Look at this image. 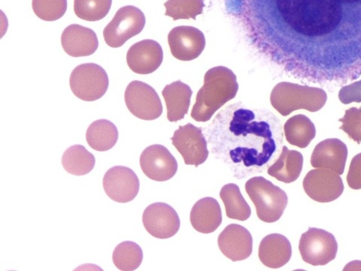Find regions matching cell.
Segmentation results:
<instances>
[{"mask_svg": "<svg viewBox=\"0 0 361 271\" xmlns=\"http://www.w3.org/2000/svg\"><path fill=\"white\" fill-rule=\"evenodd\" d=\"M61 44L64 52L73 58L92 55L99 47L95 32L78 25H71L63 30Z\"/></svg>", "mask_w": 361, "mask_h": 271, "instance_id": "obj_19", "label": "cell"}, {"mask_svg": "<svg viewBox=\"0 0 361 271\" xmlns=\"http://www.w3.org/2000/svg\"><path fill=\"white\" fill-rule=\"evenodd\" d=\"M173 145L182 155L185 164L197 167L204 163L209 156L207 142L202 129L192 124L180 126L171 138Z\"/></svg>", "mask_w": 361, "mask_h": 271, "instance_id": "obj_11", "label": "cell"}, {"mask_svg": "<svg viewBox=\"0 0 361 271\" xmlns=\"http://www.w3.org/2000/svg\"><path fill=\"white\" fill-rule=\"evenodd\" d=\"M165 16L174 20L180 19H194L202 13L205 7L203 0H168L164 4Z\"/></svg>", "mask_w": 361, "mask_h": 271, "instance_id": "obj_30", "label": "cell"}, {"mask_svg": "<svg viewBox=\"0 0 361 271\" xmlns=\"http://www.w3.org/2000/svg\"><path fill=\"white\" fill-rule=\"evenodd\" d=\"M109 84V77L104 68L93 63L76 66L70 78L75 96L87 102L96 101L104 96Z\"/></svg>", "mask_w": 361, "mask_h": 271, "instance_id": "obj_6", "label": "cell"}, {"mask_svg": "<svg viewBox=\"0 0 361 271\" xmlns=\"http://www.w3.org/2000/svg\"><path fill=\"white\" fill-rule=\"evenodd\" d=\"M307 195L319 203H330L343 193L344 184L340 175L330 169L319 168L310 171L302 183Z\"/></svg>", "mask_w": 361, "mask_h": 271, "instance_id": "obj_10", "label": "cell"}, {"mask_svg": "<svg viewBox=\"0 0 361 271\" xmlns=\"http://www.w3.org/2000/svg\"><path fill=\"white\" fill-rule=\"evenodd\" d=\"M343 123L340 127L348 137L357 144L361 143V107H352L345 111L343 118L338 120Z\"/></svg>", "mask_w": 361, "mask_h": 271, "instance_id": "obj_32", "label": "cell"}, {"mask_svg": "<svg viewBox=\"0 0 361 271\" xmlns=\"http://www.w3.org/2000/svg\"><path fill=\"white\" fill-rule=\"evenodd\" d=\"M222 222V212L219 202L212 198L198 200L190 212V223L202 234L216 231Z\"/></svg>", "mask_w": 361, "mask_h": 271, "instance_id": "obj_21", "label": "cell"}, {"mask_svg": "<svg viewBox=\"0 0 361 271\" xmlns=\"http://www.w3.org/2000/svg\"><path fill=\"white\" fill-rule=\"evenodd\" d=\"M248 29L256 49L287 74L314 83L361 76V0H270Z\"/></svg>", "mask_w": 361, "mask_h": 271, "instance_id": "obj_1", "label": "cell"}, {"mask_svg": "<svg viewBox=\"0 0 361 271\" xmlns=\"http://www.w3.org/2000/svg\"><path fill=\"white\" fill-rule=\"evenodd\" d=\"M259 258L269 268H280L286 265L292 255V248L286 236L272 234L264 237L259 246Z\"/></svg>", "mask_w": 361, "mask_h": 271, "instance_id": "obj_20", "label": "cell"}, {"mask_svg": "<svg viewBox=\"0 0 361 271\" xmlns=\"http://www.w3.org/2000/svg\"><path fill=\"white\" fill-rule=\"evenodd\" d=\"M238 90L236 76L231 70L221 66L212 68L197 93L192 119L198 122L209 121L214 113L235 97Z\"/></svg>", "mask_w": 361, "mask_h": 271, "instance_id": "obj_3", "label": "cell"}, {"mask_svg": "<svg viewBox=\"0 0 361 271\" xmlns=\"http://www.w3.org/2000/svg\"><path fill=\"white\" fill-rule=\"evenodd\" d=\"M145 25L142 11L135 6H123L104 30L106 43L111 48H120L128 40L140 34Z\"/></svg>", "mask_w": 361, "mask_h": 271, "instance_id": "obj_7", "label": "cell"}, {"mask_svg": "<svg viewBox=\"0 0 361 271\" xmlns=\"http://www.w3.org/2000/svg\"><path fill=\"white\" fill-rule=\"evenodd\" d=\"M113 263L122 271L137 270L142 264L143 252L142 248L132 241L118 244L112 255Z\"/></svg>", "mask_w": 361, "mask_h": 271, "instance_id": "obj_28", "label": "cell"}, {"mask_svg": "<svg viewBox=\"0 0 361 271\" xmlns=\"http://www.w3.org/2000/svg\"><path fill=\"white\" fill-rule=\"evenodd\" d=\"M126 103L132 114L142 120L152 121L162 115L160 97L149 85L140 81L131 82L126 90Z\"/></svg>", "mask_w": 361, "mask_h": 271, "instance_id": "obj_9", "label": "cell"}, {"mask_svg": "<svg viewBox=\"0 0 361 271\" xmlns=\"http://www.w3.org/2000/svg\"><path fill=\"white\" fill-rule=\"evenodd\" d=\"M144 227L158 239H168L177 234L180 219L176 211L165 203H154L147 207L142 216Z\"/></svg>", "mask_w": 361, "mask_h": 271, "instance_id": "obj_12", "label": "cell"}, {"mask_svg": "<svg viewBox=\"0 0 361 271\" xmlns=\"http://www.w3.org/2000/svg\"><path fill=\"white\" fill-rule=\"evenodd\" d=\"M299 250L305 263L313 266H323L335 259L338 244L331 233L310 228L301 236Z\"/></svg>", "mask_w": 361, "mask_h": 271, "instance_id": "obj_8", "label": "cell"}, {"mask_svg": "<svg viewBox=\"0 0 361 271\" xmlns=\"http://www.w3.org/2000/svg\"><path fill=\"white\" fill-rule=\"evenodd\" d=\"M327 95L319 88L280 83L273 89L271 104L282 116H288L296 110L311 112L321 110L326 104Z\"/></svg>", "mask_w": 361, "mask_h": 271, "instance_id": "obj_4", "label": "cell"}, {"mask_svg": "<svg viewBox=\"0 0 361 271\" xmlns=\"http://www.w3.org/2000/svg\"><path fill=\"white\" fill-rule=\"evenodd\" d=\"M34 13L45 21L61 18L67 9V0H32Z\"/></svg>", "mask_w": 361, "mask_h": 271, "instance_id": "obj_31", "label": "cell"}, {"mask_svg": "<svg viewBox=\"0 0 361 271\" xmlns=\"http://www.w3.org/2000/svg\"><path fill=\"white\" fill-rule=\"evenodd\" d=\"M348 157L346 145L341 140L326 139L317 145L311 157L314 168L330 169L338 175L343 174Z\"/></svg>", "mask_w": 361, "mask_h": 271, "instance_id": "obj_18", "label": "cell"}, {"mask_svg": "<svg viewBox=\"0 0 361 271\" xmlns=\"http://www.w3.org/2000/svg\"><path fill=\"white\" fill-rule=\"evenodd\" d=\"M164 60L161 44L152 40H145L132 45L127 54L130 69L135 73L148 75L156 71Z\"/></svg>", "mask_w": 361, "mask_h": 271, "instance_id": "obj_16", "label": "cell"}, {"mask_svg": "<svg viewBox=\"0 0 361 271\" xmlns=\"http://www.w3.org/2000/svg\"><path fill=\"white\" fill-rule=\"evenodd\" d=\"M111 4L112 0H75L74 11L78 18L98 21L108 15Z\"/></svg>", "mask_w": 361, "mask_h": 271, "instance_id": "obj_29", "label": "cell"}, {"mask_svg": "<svg viewBox=\"0 0 361 271\" xmlns=\"http://www.w3.org/2000/svg\"><path fill=\"white\" fill-rule=\"evenodd\" d=\"M218 243L221 253L233 262L243 261L253 251L252 234L240 224L227 226L219 236Z\"/></svg>", "mask_w": 361, "mask_h": 271, "instance_id": "obj_17", "label": "cell"}, {"mask_svg": "<svg viewBox=\"0 0 361 271\" xmlns=\"http://www.w3.org/2000/svg\"><path fill=\"white\" fill-rule=\"evenodd\" d=\"M210 142L228 153L234 164L263 167L276 152L282 139L281 124L273 113L233 104L213 121Z\"/></svg>", "mask_w": 361, "mask_h": 271, "instance_id": "obj_2", "label": "cell"}, {"mask_svg": "<svg viewBox=\"0 0 361 271\" xmlns=\"http://www.w3.org/2000/svg\"><path fill=\"white\" fill-rule=\"evenodd\" d=\"M118 140V131L114 124L109 120L95 121L88 127L86 140L90 148L98 152L112 149Z\"/></svg>", "mask_w": 361, "mask_h": 271, "instance_id": "obj_24", "label": "cell"}, {"mask_svg": "<svg viewBox=\"0 0 361 271\" xmlns=\"http://www.w3.org/2000/svg\"><path fill=\"white\" fill-rule=\"evenodd\" d=\"M104 188L106 194L118 203H126L137 196L140 180L131 169L116 166L109 169L104 177Z\"/></svg>", "mask_w": 361, "mask_h": 271, "instance_id": "obj_14", "label": "cell"}, {"mask_svg": "<svg viewBox=\"0 0 361 271\" xmlns=\"http://www.w3.org/2000/svg\"><path fill=\"white\" fill-rule=\"evenodd\" d=\"M245 191L254 203L259 219L267 223L280 219L288 202L283 190L262 176H256L247 181Z\"/></svg>", "mask_w": 361, "mask_h": 271, "instance_id": "obj_5", "label": "cell"}, {"mask_svg": "<svg viewBox=\"0 0 361 271\" xmlns=\"http://www.w3.org/2000/svg\"><path fill=\"white\" fill-rule=\"evenodd\" d=\"M284 131L286 140L300 149L307 148L316 135L314 124L304 115L290 118L285 124Z\"/></svg>", "mask_w": 361, "mask_h": 271, "instance_id": "obj_25", "label": "cell"}, {"mask_svg": "<svg viewBox=\"0 0 361 271\" xmlns=\"http://www.w3.org/2000/svg\"><path fill=\"white\" fill-rule=\"evenodd\" d=\"M95 157L83 145H75L67 149L62 157L65 171L74 176H85L93 171Z\"/></svg>", "mask_w": 361, "mask_h": 271, "instance_id": "obj_26", "label": "cell"}, {"mask_svg": "<svg viewBox=\"0 0 361 271\" xmlns=\"http://www.w3.org/2000/svg\"><path fill=\"white\" fill-rule=\"evenodd\" d=\"M338 99L345 105L361 103V80L343 87L338 93Z\"/></svg>", "mask_w": 361, "mask_h": 271, "instance_id": "obj_33", "label": "cell"}, {"mask_svg": "<svg viewBox=\"0 0 361 271\" xmlns=\"http://www.w3.org/2000/svg\"><path fill=\"white\" fill-rule=\"evenodd\" d=\"M140 167L147 177L165 182L172 179L178 171V163L173 155L162 145L147 147L140 156Z\"/></svg>", "mask_w": 361, "mask_h": 271, "instance_id": "obj_13", "label": "cell"}, {"mask_svg": "<svg viewBox=\"0 0 361 271\" xmlns=\"http://www.w3.org/2000/svg\"><path fill=\"white\" fill-rule=\"evenodd\" d=\"M220 197L228 218L239 221H245L250 218V206L243 198L238 186L233 183L224 186L221 190Z\"/></svg>", "mask_w": 361, "mask_h": 271, "instance_id": "obj_27", "label": "cell"}, {"mask_svg": "<svg viewBox=\"0 0 361 271\" xmlns=\"http://www.w3.org/2000/svg\"><path fill=\"white\" fill-rule=\"evenodd\" d=\"M361 270V262L356 261L353 262L347 265V266L344 268V270Z\"/></svg>", "mask_w": 361, "mask_h": 271, "instance_id": "obj_35", "label": "cell"}, {"mask_svg": "<svg viewBox=\"0 0 361 271\" xmlns=\"http://www.w3.org/2000/svg\"><path fill=\"white\" fill-rule=\"evenodd\" d=\"M193 94L190 88L180 81L166 85L162 92L167 109V119L177 122L185 118L190 105Z\"/></svg>", "mask_w": 361, "mask_h": 271, "instance_id": "obj_22", "label": "cell"}, {"mask_svg": "<svg viewBox=\"0 0 361 271\" xmlns=\"http://www.w3.org/2000/svg\"><path fill=\"white\" fill-rule=\"evenodd\" d=\"M169 48L174 58L190 61L198 58L206 47L204 34L194 27L180 26L168 35Z\"/></svg>", "mask_w": 361, "mask_h": 271, "instance_id": "obj_15", "label": "cell"}, {"mask_svg": "<svg viewBox=\"0 0 361 271\" xmlns=\"http://www.w3.org/2000/svg\"><path fill=\"white\" fill-rule=\"evenodd\" d=\"M347 183L352 189H361V153L353 158L347 175Z\"/></svg>", "mask_w": 361, "mask_h": 271, "instance_id": "obj_34", "label": "cell"}, {"mask_svg": "<svg viewBox=\"0 0 361 271\" xmlns=\"http://www.w3.org/2000/svg\"><path fill=\"white\" fill-rule=\"evenodd\" d=\"M303 167L302 155L295 150H289L283 146L276 162L271 165L267 173L280 182L291 183L300 177Z\"/></svg>", "mask_w": 361, "mask_h": 271, "instance_id": "obj_23", "label": "cell"}]
</instances>
